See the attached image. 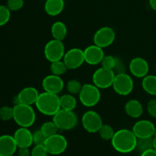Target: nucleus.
<instances>
[{
  "label": "nucleus",
  "mask_w": 156,
  "mask_h": 156,
  "mask_svg": "<svg viewBox=\"0 0 156 156\" xmlns=\"http://www.w3.org/2000/svg\"><path fill=\"white\" fill-rule=\"evenodd\" d=\"M62 60L68 69H76L83 65L85 62L84 50L79 47H73L66 51Z\"/></svg>",
  "instance_id": "nucleus-12"
},
{
  "label": "nucleus",
  "mask_w": 156,
  "mask_h": 156,
  "mask_svg": "<svg viewBox=\"0 0 156 156\" xmlns=\"http://www.w3.org/2000/svg\"><path fill=\"white\" fill-rule=\"evenodd\" d=\"M116 63V56H111V55H105L102 59L101 65L104 68L109 69H114V66Z\"/></svg>",
  "instance_id": "nucleus-32"
},
{
  "label": "nucleus",
  "mask_w": 156,
  "mask_h": 156,
  "mask_svg": "<svg viewBox=\"0 0 156 156\" xmlns=\"http://www.w3.org/2000/svg\"><path fill=\"white\" fill-rule=\"evenodd\" d=\"M142 87L143 90L150 95H156V76L147 75L143 78Z\"/></svg>",
  "instance_id": "nucleus-23"
},
{
  "label": "nucleus",
  "mask_w": 156,
  "mask_h": 156,
  "mask_svg": "<svg viewBox=\"0 0 156 156\" xmlns=\"http://www.w3.org/2000/svg\"><path fill=\"white\" fill-rule=\"evenodd\" d=\"M40 93L34 87H25L22 88L16 97V104L32 105H35ZM15 104V105H16Z\"/></svg>",
  "instance_id": "nucleus-18"
},
{
  "label": "nucleus",
  "mask_w": 156,
  "mask_h": 156,
  "mask_svg": "<svg viewBox=\"0 0 156 156\" xmlns=\"http://www.w3.org/2000/svg\"><path fill=\"white\" fill-rule=\"evenodd\" d=\"M18 148H30L34 144L33 133L27 127H21L15 130L13 135Z\"/></svg>",
  "instance_id": "nucleus-17"
},
{
  "label": "nucleus",
  "mask_w": 156,
  "mask_h": 156,
  "mask_svg": "<svg viewBox=\"0 0 156 156\" xmlns=\"http://www.w3.org/2000/svg\"><path fill=\"white\" fill-rule=\"evenodd\" d=\"M11 18V11L7 5H0V27L5 25L9 21Z\"/></svg>",
  "instance_id": "nucleus-30"
},
{
  "label": "nucleus",
  "mask_w": 156,
  "mask_h": 156,
  "mask_svg": "<svg viewBox=\"0 0 156 156\" xmlns=\"http://www.w3.org/2000/svg\"><path fill=\"white\" fill-rule=\"evenodd\" d=\"M155 71H156V66H155Z\"/></svg>",
  "instance_id": "nucleus-43"
},
{
  "label": "nucleus",
  "mask_w": 156,
  "mask_h": 156,
  "mask_svg": "<svg viewBox=\"0 0 156 156\" xmlns=\"http://www.w3.org/2000/svg\"><path fill=\"white\" fill-rule=\"evenodd\" d=\"M85 62L91 66L101 64L104 56H105L104 49L95 44H92L84 50Z\"/></svg>",
  "instance_id": "nucleus-16"
},
{
  "label": "nucleus",
  "mask_w": 156,
  "mask_h": 156,
  "mask_svg": "<svg viewBox=\"0 0 156 156\" xmlns=\"http://www.w3.org/2000/svg\"><path fill=\"white\" fill-rule=\"evenodd\" d=\"M112 87L117 94L127 96L134 88L133 79L126 73L116 74Z\"/></svg>",
  "instance_id": "nucleus-6"
},
{
  "label": "nucleus",
  "mask_w": 156,
  "mask_h": 156,
  "mask_svg": "<svg viewBox=\"0 0 156 156\" xmlns=\"http://www.w3.org/2000/svg\"><path fill=\"white\" fill-rule=\"evenodd\" d=\"M13 120L21 127H30L36 120V114L31 105L16 104L13 107Z\"/></svg>",
  "instance_id": "nucleus-3"
},
{
  "label": "nucleus",
  "mask_w": 156,
  "mask_h": 156,
  "mask_svg": "<svg viewBox=\"0 0 156 156\" xmlns=\"http://www.w3.org/2000/svg\"><path fill=\"white\" fill-rule=\"evenodd\" d=\"M152 148H153V137L138 139L135 150H137L139 152L142 153Z\"/></svg>",
  "instance_id": "nucleus-27"
},
{
  "label": "nucleus",
  "mask_w": 156,
  "mask_h": 156,
  "mask_svg": "<svg viewBox=\"0 0 156 156\" xmlns=\"http://www.w3.org/2000/svg\"><path fill=\"white\" fill-rule=\"evenodd\" d=\"M61 109L74 111L77 106V100L73 94H65L59 97Z\"/></svg>",
  "instance_id": "nucleus-24"
},
{
  "label": "nucleus",
  "mask_w": 156,
  "mask_h": 156,
  "mask_svg": "<svg viewBox=\"0 0 156 156\" xmlns=\"http://www.w3.org/2000/svg\"><path fill=\"white\" fill-rule=\"evenodd\" d=\"M149 3L151 9L156 12V0H149Z\"/></svg>",
  "instance_id": "nucleus-40"
},
{
  "label": "nucleus",
  "mask_w": 156,
  "mask_h": 156,
  "mask_svg": "<svg viewBox=\"0 0 156 156\" xmlns=\"http://www.w3.org/2000/svg\"><path fill=\"white\" fill-rule=\"evenodd\" d=\"M53 120L61 130H70L78 124V117L74 111L60 109L53 116Z\"/></svg>",
  "instance_id": "nucleus-5"
},
{
  "label": "nucleus",
  "mask_w": 156,
  "mask_h": 156,
  "mask_svg": "<svg viewBox=\"0 0 156 156\" xmlns=\"http://www.w3.org/2000/svg\"><path fill=\"white\" fill-rule=\"evenodd\" d=\"M129 70L134 77L143 79L149 73V65L144 58L135 57L129 62Z\"/></svg>",
  "instance_id": "nucleus-15"
},
{
  "label": "nucleus",
  "mask_w": 156,
  "mask_h": 156,
  "mask_svg": "<svg viewBox=\"0 0 156 156\" xmlns=\"http://www.w3.org/2000/svg\"><path fill=\"white\" fill-rule=\"evenodd\" d=\"M13 108L9 106L0 108V120L2 121H9L13 119Z\"/></svg>",
  "instance_id": "nucleus-31"
},
{
  "label": "nucleus",
  "mask_w": 156,
  "mask_h": 156,
  "mask_svg": "<svg viewBox=\"0 0 156 156\" xmlns=\"http://www.w3.org/2000/svg\"><path fill=\"white\" fill-rule=\"evenodd\" d=\"M100 88L94 84L86 83L82 85V89L79 94V101L86 108H92L97 105L101 100Z\"/></svg>",
  "instance_id": "nucleus-4"
},
{
  "label": "nucleus",
  "mask_w": 156,
  "mask_h": 156,
  "mask_svg": "<svg viewBox=\"0 0 156 156\" xmlns=\"http://www.w3.org/2000/svg\"><path fill=\"white\" fill-rule=\"evenodd\" d=\"M17 156H30L29 148H18L17 150Z\"/></svg>",
  "instance_id": "nucleus-38"
},
{
  "label": "nucleus",
  "mask_w": 156,
  "mask_h": 156,
  "mask_svg": "<svg viewBox=\"0 0 156 156\" xmlns=\"http://www.w3.org/2000/svg\"><path fill=\"white\" fill-rule=\"evenodd\" d=\"M47 139V137L41 129H37L33 133V142L34 145H44Z\"/></svg>",
  "instance_id": "nucleus-33"
},
{
  "label": "nucleus",
  "mask_w": 156,
  "mask_h": 156,
  "mask_svg": "<svg viewBox=\"0 0 156 156\" xmlns=\"http://www.w3.org/2000/svg\"><path fill=\"white\" fill-rule=\"evenodd\" d=\"M124 111L127 116L136 119L143 115V106L140 101L136 99H131L125 105Z\"/></svg>",
  "instance_id": "nucleus-20"
},
{
  "label": "nucleus",
  "mask_w": 156,
  "mask_h": 156,
  "mask_svg": "<svg viewBox=\"0 0 156 156\" xmlns=\"http://www.w3.org/2000/svg\"><path fill=\"white\" fill-rule=\"evenodd\" d=\"M113 70L115 73V74H120V73H126V66L125 65L124 62L122 60V59L116 56V63Z\"/></svg>",
  "instance_id": "nucleus-36"
},
{
  "label": "nucleus",
  "mask_w": 156,
  "mask_h": 156,
  "mask_svg": "<svg viewBox=\"0 0 156 156\" xmlns=\"http://www.w3.org/2000/svg\"><path fill=\"white\" fill-rule=\"evenodd\" d=\"M137 140L133 130L121 129L116 131L111 141L114 150L120 153L126 154L135 150Z\"/></svg>",
  "instance_id": "nucleus-1"
},
{
  "label": "nucleus",
  "mask_w": 156,
  "mask_h": 156,
  "mask_svg": "<svg viewBox=\"0 0 156 156\" xmlns=\"http://www.w3.org/2000/svg\"><path fill=\"white\" fill-rule=\"evenodd\" d=\"M98 133L102 140L108 141V140H112L113 136L115 133V131H114V128L110 125L103 124L99 129Z\"/></svg>",
  "instance_id": "nucleus-28"
},
{
  "label": "nucleus",
  "mask_w": 156,
  "mask_h": 156,
  "mask_svg": "<svg viewBox=\"0 0 156 156\" xmlns=\"http://www.w3.org/2000/svg\"><path fill=\"white\" fill-rule=\"evenodd\" d=\"M65 7V0H46L44 4L45 12L50 16L60 15Z\"/></svg>",
  "instance_id": "nucleus-21"
},
{
  "label": "nucleus",
  "mask_w": 156,
  "mask_h": 156,
  "mask_svg": "<svg viewBox=\"0 0 156 156\" xmlns=\"http://www.w3.org/2000/svg\"><path fill=\"white\" fill-rule=\"evenodd\" d=\"M147 111L151 117L156 118V99H151L147 103Z\"/></svg>",
  "instance_id": "nucleus-37"
},
{
  "label": "nucleus",
  "mask_w": 156,
  "mask_h": 156,
  "mask_svg": "<svg viewBox=\"0 0 156 156\" xmlns=\"http://www.w3.org/2000/svg\"><path fill=\"white\" fill-rule=\"evenodd\" d=\"M67 70H68V68H67V66H66L65 62H63L62 59L51 62L50 71H51L52 74L61 76L65 74L67 72Z\"/></svg>",
  "instance_id": "nucleus-26"
},
{
  "label": "nucleus",
  "mask_w": 156,
  "mask_h": 156,
  "mask_svg": "<svg viewBox=\"0 0 156 156\" xmlns=\"http://www.w3.org/2000/svg\"><path fill=\"white\" fill-rule=\"evenodd\" d=\"M65 84L62 78L56 75H49L42 80V88L44 91L59 94L63 90Z\"/></svg>",
  "instance_id": "nucleus-14"
},
{
  "label": "nucleus",
  "mask_w": 156,
  "mask_h": 156,
  "mask_svg": "<svg viewBox=\"0 0 156 156\" xmlns=\"http://www.w3.org/2000/svg\"><path fill=\"white\" fill-rule=\"evenodd\" d=\"M24 4V0H8L6 5L11 12H16L22 9Z\"/></svg>",
  "instance_id": "nucleus-34"
},
{
  "label": "nucleus",
  "mask_w": 156,
  "mask_h": 156,
  "mask_svg": "<svg viewBox=\"0 0 156 156\" xmlns=\"http://www.w3.org/2000/svg\"><path fill=\"white\" fill-rule=\"evenodd\" d=\"M11 156H17V155H11Z\"/></svg>",
  "instance_id": "nucleus-42"
},
{
  "label": "nucleus",
  "mask_w": 156,
  "mask_h": 156,
  "mask_svg": "<svg viewBox=\"0 0 156 156\" xmlns=\"http://www.w3.org/2000/svg\"><path fill=\"white\" fill-rule=\"evenodd\" d=\"M116 33L114 29L108 26L99 28L93 36L94 44L105 49L111 46L114 42Z\"/></svg>",
  "instance_id": "nucleus-11"
},
{
  "label": "nucleus",
  "mask_w": 156,
  "mask_h": 156,
  "mask_svg": "<svg viewBox=\"0 0 156 156\" xmlns=\"http://www.w3.org/2000/svg\"><path fill=\"white\" fill-rule=\"evenodd\" d=\"M140 156H156V150L152 148V149L146 150L145 152H142Z\"/></svg>",
  "instance_id": "nucleus-39"
},
{
  "label": "nucleus",
  "mask_w": 156,
  "mask_h": 156,
  "mask_svg": "<svg viewBox=\"0 0 156 156\" xmlns=\"http://www.w3.org/2000/svg\"><path fill=\"white\" fill-rule=\"evenodd\" d=\"M47 149L44 145H35L30 151V156H47Z\"/></svg>",
  "instance_id": "nucleus-35"
},
{
  "label": "nucleus",
  "mask_w": 156,
  "mask_h": 156,
  "mask_svg": "<svg viewBox=\"0 0 156 156\" xmlns=\"http://www.w3.org/2000/svg\"><path fill=\"white\" fill-rule=\"evenodd\" d=\"M155 129V126L152 121L148 120H140L134 123L132 130L137 139H143L153 137Z\"/></svg>",
  "instance_id": "nucleus-13"
},
{
  "label": "nucleus",
  "mask_w": 156,
  "mask_h": 156,
  "mask_svg": "<svg viewBox=\"0 0 156 156\" xmlns=\"http://www.w3.org/2000/svg\"><path fill=\"white\" fill-rule=\"evenodd\" d=\"M153 149L156 150V136H153Z\"/></svg>",
  "instance_id": "nucleus-41"
},
{
  "label": "nucleus",
  "mask_w": 156,
  "mask_h": 156,
  "mask_svg": "<svg viewBox=\"0 0 156 156\" xmlns=\"http://www.w3.org/2000/svg\"><path fill=\"white\" fill-rule=\"evenodd\" d=\"M82 124L84 129L90 133H98L101 127L103 120L100 114L96 111L89 110L83 114L82 117Z\"/></svg>",
  "instance_id": "nucleus-10"
},
{
  "label": "nucleus",
  "mask_w": 156,
  "mask_h": 156,
  "mask_svg": "<svg viewBox=\"0 0 156 156\" xmlns=\"http://www.w3.org/2000/svg\"><path fill=\"white\" fill-rule=\"evenodd\" d=\"M44 146L47 149L48 154L52 155H59L66 150L68 147V141L64 136L56 133L47 137Z\"/></svg>",
  "instance_id": "nucleus-9"
},
{
  "label": "nucleus",
  "mask_w": 156,
  "mask_h": 156,
  "mask_svg": "<svg viewBox=\"0 0 156 156\" xmlns=\"http://www.w3.org/2000/svg\"><path fill=\"white\" fill-rule=\"evenodd\" d=\"M115 76L114 70L101 67L93 73L92 82L100 89H106L112 87Z\"/></svg>",
  "instance_id": "nucleus-7"
},
{
  "label": "nucleus",
  "mask_w": 156,
  "mask_h": 156,
  "mask_svg": "<svg viewBox=\"0 0 156 156\" xmlns=\"http://www.w3.org/2000/svg\"><path fill=\"white\" fill-rule=\"evenodd\" d=\"M82 85L77 79H71L66 84V89L69 94L76 95L79 94L82 89Z\"/></svg>",
  "instance_id": "nucleus-29"
},
{
  "label": "nucleus",
  "mask_w": 156,
  "mask_h": 156,
  "mask_svg": "<svg viewBox=\"0 0 156 156\" xmlns=\"http://www.w3.org/2000/svg\"><path fill=\"white\" fill-rule=\"evenodd\" d=\"M18 150L13 136L2 135L0 136V156H11L15 155Z\"/></svg>",
  "instance_id": "nucleus-19"
},
{
  "label": "nucleus",
  "mask_w": 156,
  "mask_h": 156,
  "mask_svg": "<svg viewBox=\"0 0 156 156\" xmlns=\"http://www.w3.org/2000/svg\"><path fill=\"white\" fill-rule=\"evenodd\" d=\"M68 30L67 27L62 21H55L51 26V34L53 39L58 41H63L67 36Z\"/></svg>",
  "instance_id": "nucleus-22"
},
{
  "label": "nucleus",
  "mask_w": 156,
  "mask_h": 156,
  "mask_svg": "<svg viewBox=\"0 0 156 156\" xmlns=\"http://www.w3.org/2000/svg\"><path fill=\"white\" fill-rule=\"evenodd\" d=\"M40 129L42 131L43 133L47 137L51 136L54 135V134L58 133V131L59 130L56 123L53 122V120H52V121L44 122L41 125Z\"/></svg>",
  "instance_id": "nucleus-25"
},
{
  "label": "nucleus",
  "mask_w": 156,
  "mask_h": 156,
  "mask_svg": "<svg viewBox=\"0 0 156 156\" xmlns=\"http://www.w3.org/2000/svg\"><path fill=\"white\" fill-rule=\"evenodd\" d=\"M66 53L65 46L62 41L53 39L46 44L44 47V56L49 62L61 60Z\"/></svg>",
  "instance_id": "nucleus-8"
},
{
  "label": "nucleus",
  "mask_w": 156,
  "mask_h": 156,
  "mask_svg": "<svg viewBox=\"0 0 156 156\" xmlns=\"http://www.w3.org/2000/svg\"><path fill=\"white\" fill-rule=\"evenodd\" d=\"M35 105L37 111L45 116L53 117L61 109L59 96L47 91L40 93Z\"/></svg>",
  "instance_id": "nucleus-2"
}]
</instances>
